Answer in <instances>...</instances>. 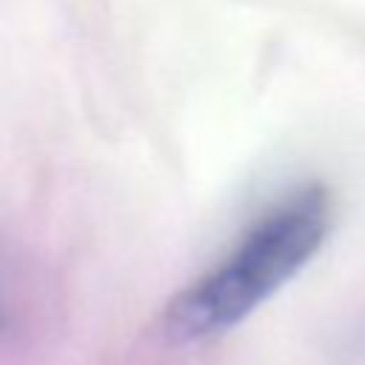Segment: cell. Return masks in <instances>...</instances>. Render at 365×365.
Listing matches in <instances>:
<instances>
[{
    "mask_svg": "<svg viewBox=\"0 0 365 365\" xmlns=\"http://www.w3.org/2000/svg\"><path fill=\"white\" fill-rule=\"evenodd\" d=\"M331 222L334 200L322 182L279 194L211 268L168 299L165 334L197 342L240 325L322 251Z\"/></svg>",
    "mask_w": 365,
    "mask_h": 365,
    "instance_id": "obj_1",
    "label": "cell"
},
{
    "mask_svg": "<svg viewBox=\"0 0 365 365\" xmlns=\"http://www.w3.org/2000/svg\"><path fill=\"white\" fill-rule=\"evenodd\" d=\"M6 331V311H3V305H0V334Z\"/></svg>",
    "mask_w": 365,
    "mask_h": 365,
    "instance_id": "obj_2",
    "label": "cell"
}]
</instances>
